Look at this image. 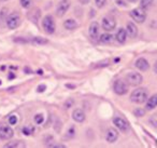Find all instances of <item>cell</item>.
<instances>
[{
	"label": "cell",
	"mask_w": 157,
	"mask_h": 148,
	"mask_svg": "<svg viewBox=\"0 0 157 148\" xmlns=\"http://www.w3.org/2000/svg\"><path fill=\"white\" fill-rule=\"evenodd\" d=\"M148 96V92L146 89L144 88H140L137 89L131 93L130 95V100L131 102L136 103V104H143L144 102H146Z\"/></svg>",
	"instance_id": "6da1fadb"
},
{
	"label": "cell",
	"mask_w": 157,
	"mask_h": 148,
	"mask_svg": "<svg viewBox=\"0 0 157 148\" xmlns=\"http://www.w3.org/2000/svg\"><path fill=\"white\" fill-rule=\"evenodd\" d=\"M6 24H7L9 29H15L20 26L21 24V16L17 12H12L8 15L7 20H6Z\"/></svg>",
	"instance_id": "7a4b0ae2"
},
{
	"label": "cell",
	"mask_w": 157,
	"mask_h": 148,
	"mask_svg": "<svg viewBox=\"0 0 157 148\" xmlns=\"http://www.w3.org/2000/svg\"><path fill=\"white\" fill-rule=\"evenodd\" d=\"M42 26H43V29L46 34H48V35L54 34L55 29H56V25H55V21H54V18H53V16L46 15L45 18H43Z\"/></svg>",
	"instance_id": "3957f363"
},
{
	"label": "cell",
	"mask_w": 157,
	"mask_h": 148,
	"mask_svg": "<svg viewBox=\"0 0 157 148\" xmlns=\"http://www.w3.org/2000/svg\"><path fill=\"white\" fill-rule=\"evenodd\" d=\"M13 134H14V131L10 125L5 124V123L0 124V139L7 141V139L12 138Z\"/></svg>",
	"instance_id": "277c9868"
},
{
	"label": "cell",
	"mask_w": 157,
	"mask_h": 148,
	"mask_svg": "<svg viewBox=\"0 0 157 148\" xmlns=\"http://www.w3.org/2000/svg\"><path fill=\"white\" fill-rule=\"evenodd\" d=\"M113 90L117 95H124V94H126L127 91H128V85H127V83L125 82L124 80L118 79V80H116L115 82H114Z\"/></svg>",
	"instance_id": "5b68a950"
},
{
	"label": "cell",
	"mask_w": 157,
	"mask_h": 148,
	"mask_svg": "<svg viewBox=\"0 0 157 148\" xmlns=\"http://www.w3.org/2000/svg\"><path fill=\"white\" fill-rule=\"evenodd\" d=\"M130 16L138 23H143L146 18V13L144 11V9H142L141 7L140 8H136L133 9L132 11L130 12Z\"/></svg>",
	"instance_id": "8992f818"
},
{
	"label": "cell",
	"mask_w": 157,
	"mask_h": 148,
	"mask_svg": "<svg viewBox=\"0 0 157 148\" xmlns=\"http://www.w3.org/2000/svg\"><path fill=\"white\" fill-rule=\"evenodd\" d=\"M126 80L130 85H139V84H141V83H142L143 78H142V76L140 74L132 72H129V74L127 75Z\"/></svg>",
	"instance_id": "52a82bcc"
},
{
	"label": "cell",
	"mask_w": 157,
	"mask_h": 148,
	"mask_svg": "<svg viewBox=\"0 0 157 148\" xmlns=\"http://www.w3.org/2000/svg\"><path fill=\"white\" fill-rule=\"evenodd\" d=\"M115 27H116V22L114 18L108 15L102 18V28L105 29V31H114Z\"/></svg>",
	"instance_id": "ba28073f"
},
{
	"label": "cell",
	"mask_w": 157,
	"mask_h": 148,
	"mask_svg": "<svg viewBox=\"0 0 157 148\" xmlns=\"http://www.w3.org/2000/svg\"><path fill=\"white\" fill-rule=\"evenodd\" d=\"M69 7H70V1H69V0H61L60 2L58 3V6H57V9H56L57 16L61 18V16L65 15L66 12H67V10L69 9Z\"/></svg>",
	"instance_id": "9c48e42d"
},
{
	"label": "cell",
	"mask_w": 157,
	"mask_h": 148,
	"mask_svg": "<svg viewBox=\"0 0 157 148\" xmlns=\"http://www.w3.org/2000/svg\"><path fill=\"white\" fill-rule=\"evenodd\" d=\"M113 123L116 125V128L120 129L122 132H127L129 130V123L125 119L120 117H115L113 119Z\"/></svg>",
	"instance_id": "30bf717a"
},
{
	"label": "cell",
	"mask_w": 157,
	"mask_h": 148,
	"mask_svg": "<svg viewBox=\"0 0 157 148\" xmlns=\"http://www.w3.org/2000/svg\"><path fill=\"white\" fill-rule=\"evenodd\" d=\"M88 33H90V36L92 39L97 40L99 36V24L98 22H92L90 26V29H88Z\"/></svg>",
	"instance_id": "8fae6325"
},
{
	"label": "cell",
	"mask_w": 157,
	"mask_h": 148,
	"mask_svg": "<svg viewBox=\"0 0 157 148\" xmlns=\"http://www.w3.org/2000/svg\"><path fill=\"white\" fill-rule=\"evenodd\" d=\"M117 137H118V133L114 129H109L107 131V133H105V139L108 141V143H114L117 139Z\"/></svg>",
	"instance_id": "7c38bea8"
},
{
	"label": "cell",
	"mask_w": 157,
	"mask_h": 148,
	"mask_svg": "<svg viewBox=\"0 0 157 148\" xmlns=\"http://www.w3.org/2000/svg\"><path fill=\"white\" fill-rule=\"evenodd\" d=\"M72 118H73L74 121L78 122V123H81V122H83L84 120H85V113H84V111L82 110V109H75V110L73 111V113H72Z\"/></svg>",
	"instance_id": "4fadbf2b"
},
{
	"label": "cell",
	"mask_w": 157,
	"mask_h": 148,
	"mask_svg": "<svg viewBox=\"0 0 157 148\" xmlns=\"http://www.w3.org/2000/svg\"><path fill=\"white\" fill-rule=\"evenodd\" d=\"M136 67H137L138 69L142 70V72H145V70L148 69L150 65H148V62L146 61L145 59L141 57V59H138L137 62H136Z\"/></svg>",
	"instance_id": "5bb4252c"
},
{
	"label": "cell",
	"mask_w": 157,
	"mask_h": 148,
	"mask_svg": "<svg viewBox=\"0 0 157 148\" xmlns=\"http://www.w3.org/2000/svg\"><path fill=\"white\" fill-rule=\"evenodd\" d=\"M126 34L129 36L130 38H135L138 35V28L133 23H128L127 24V29H126Z\"/></svg>",
	"instance_id": "9a60e30c"
},
{
	"label": "cell",
	"mask_w": 157,
	"mask_h": 148,
	"mask_svg": "<svg viewBox=\"0 0 157 148\" xmlns=\"http://www.w3.org/2000/svg\"><path fill=\"white\" fill-rule=\"evenodd\" d=\"M126 37H127V34H126V29L124 28H120L116 33L115 36V39L117 40L120 43H124L126 41Z\"/></svg>",
	"instance_id": "2e32d148"
},
{
	"label": "cell",
	"mask_w": 157,
	"mask_h": 148,
	"mask_svg": "<svg viewBox=\"0 0 157 148\" xmlns=\"http://www.w3.org/2000/svg\"><path fill=\"white\" fill-rule=\"evenodd\" d=\"M156 105H157V95L156 94H154L152 97L148 98L147 103H146L145 108L147 109V110H152V109H154L155 107H156Z\"/></svg>",
	"instance_id": "e0dca14e"
},
{
	"label": "cell",
	"mask_w": 157,
	"mask_h": 148,
	"mask_svg": "<svg viewBox=\"0 0 157 148\" xmlns=\"http://www.w3.org/2000/svg\"><path fill=\"white\" fill-rule=\"evenodd\" d=\"M63 26L65 28H67L68 31H73L78 27V24L74 20H67L65 23H63Z\"/></svg>",
	"instance_id": "ac0fdd59"
},
{
	"label": "cell",
	"mask_w": 157,
	"mask_h": 148,
	"mask_svg": "<svg viewBox=\"0 0 157 148\" xmlns=\"http://www.w3.org/2000/svg\"><path fill=\"white\" fill-rule=\"evenodd\" d=\"M114 40V37L110 34H102L100 36V41L102 43H111L112 41Z\"/></svg>",
	"instance_id": "d6986e66"
},
{
	"label": "cell",
	"mask_w": 157,
	"mask_h": 148,
	"mask_svg": "<svg viewBox=\"0 0 157 148\" xmlns=\"http://www.w3.org/2000/svg\"><path fill=\"white\" fill-rule=\"evenodd\" d=\"M153 5V0H141V5H140V7L142 8V9H148V8H151Z\"/></svg>",
	"instance_id": "ffe728a7"
},
{
	"label": "cell",
	"mask_w": 157,
	"mask_h": 148,
	"mask_svg": "<svg viewBox=\"0 0 157 148\" xmlns=\"http://www.w3.org/2000/svg\"><path fill=\"white\" fill-rule=\"evenodd\" d=\"M31 42H33V44H46L48 43V40L42 37H36L31 40Z\"/></svg>",
	"instance_id": "44dd1931"
},
{
	"label": "cell",
	"mask_w": 157,
	"mask_h": 148,
	"mask_svg": "<svg viewBox=\"0 0 157 148\" xmlns=\"http://www.w3.org/2000/svg\"><path fill=\"white\" fill-rule=\"evenodd\" d=\"M5 147H25V144H23L22 142H12L11 144H8V145H6Z\"/></svg>",
	"instance_id": "7402d4cb"
},
{
	"label": "cell",
	"mask_w": 157,
	"mask_h": 148,
	"mask_svg": "<svg viewBox=\"0 0 157 148\" xmlns=\"http://www.w3.org/2000/svg\"><path fill=\"white\" fill-rule=\"evenodd\" d=\"M20 1L22 7L25 8V9H29L33 5V0H20Z\"/></svg>",
	"instance_id": "603a6c76"
},
{
	"label": "cell",
	"mask_w": 157,
	"mask_h": 148,
	"mask_svg": "<svg viewBox=\"0 0 157 148\" xmlns=\"http://www.w3.org/2000/svg\"><path fill=\"white\" fill-rule=\"evenodd\" d=\"M133 113H135L136 117H143L144 113H145V110H144V109H142V108H137Z\"/></svg>",
	"instance_id": "cb8c5ba5"
},
{
	"label": "cell",
	"mask_w": 157,
	"mask_h": 148,
	"mask_svg": "<svg viewBox=\"0 0 157 148\" xmlns=\"http://www.w3.org/2000/svg\"><path fill=\"white\" fill-rule=\"evenodd\" d=\"M33 126H25V128L23 129V133H24L25 135H30V134H33Z\"/></svg>",
	"instance_id": "d4e9b609"
},
{
	"label": "cell",
	"mask_w": 157,
	"mask_h": 148,
	"mask_svg": "<svg viewBox=\"0 0 157 148\" xmlns=\"http://www.w3.org/2000/svg\"><path fill=\"white\" fill-rule=\"evenodd\" d=\"M43 120H44V118L42 115H37L35 117V121L37 122V124H41L42 122H43Z\"/></svg>",
	"instance_id": "484cf974"
},
{
	"label": "cell",
	"mask_w": 157,
	"mask_h": 148,
	"mask_svg": "<svg viewBox=\"0 0 157 148\" xmlns=\"http://www.w3.org/2000/svg\"><path fill=\"white\" fill-rule=\"evenodd\" d=\"M95 2H96L98 8H102L105 5V2H107V0H95Z\"/></svg>",
	"instance_id": "4316f807"
},
{
	"label": "cell",
	"mask_w": 157,
	"mask_h": 148,
	"mask_svg": "<svg viewBox=\"0 0 157 148\" xmlns=\"http://www.w3.org/2000/svg\"><path fill=\"white\" fill-rule=\"evenodd\" d=\"M9 122L11 125H14V124L17 122V118H16L15 116H11V117L9 118Z\"/></svg>",
	"instance_id": "83f0119b"
},
{
	"label": "cell",
	"mask_w": 157,
	"mask_h": 148,
	"mask_svg": "<svg viewBox=\"0 0 157 148\" xmlns=\"http://www.w3.org/2000/svg\"><path fill=\"white\" fill-rule=\"evenodd\" d=\"M45 89H46V87H45V85H44V84H41V85H39V87H38L37 91H38V92H40V93H41V92L45 91Z\"/></svg>",
	"instance_id": "f1b7e54d"
},
{
	"label": "cell",
	"mask_w": 157,
	"mask_h": 148,
	"mask_svg": "<svg viewBox=\"0 0 157 148\" xmlns=\"http://www.w3.org/2000/svg\"><path fill=\"white\" fill-rule=\"evenodd\" d=\"M151 122L153 123V126H154V128H156V122H155V116H153V117H152V120H151Z\"/></svg>",
	"instance_id": "f546056e"
},
{
	"label": "cell",
	"mask_w": 157,
	"mask_h": 148,
	"mask_svg": "<svg viewBox=\"0 0 157 148\" xmlns=\"http://www.w3.org/2000/svg\"><path fill=\"white\" fill-rule=\"evenodd\" d=\"M117 3H122V2H121L120 0H118V1H117ZM121 6H125V3H124V2H123V5H121Z\"/></svg>",
	"instance_id": "4dcf8cb0"
},
{
	"label": "cell",
	"mask_w": 157,
	"mask_h": 148,
	"mask_svg": "<svg viewBox=\"0 0 157 148\" xmlns=\"http://www.w3.org/2000/svg\"><path fill=\"white\" fill-rule=\"evenodd\" d=\"M128 1H130V2H135V1H137V0H128Z\"/></svg>",
	"instance_id": "1f68e13d"
},
{
	"label": "cell",
	"mask_w": 157,
	"mask_h": 148,
	"mask_svg": "<svg viewBox=\"0 0 157 148\" xmlns=\"http://www.w3.org/2000/svg\"><path fill=\"white\" fill-rule=\"evenodd\" d=\"M2 1H7V0H2Z\"/></svg>",
	"instance_id": "d6a6232c"
},
{
	"label": "cell",
	"mask_w": 157,
	"mask_h": 148,
	"mask_svg": "<svg viewBox=\"0 0 157 148\" xmlns=\"http://www.w3.org/2000/svg\"><path fill=\"white\" fill-rule=\"evenodd\" d=\"M0 84H1V82H0Z\"/></svg>",
	"instance_id": "836d02e7"
}]
</instances>
